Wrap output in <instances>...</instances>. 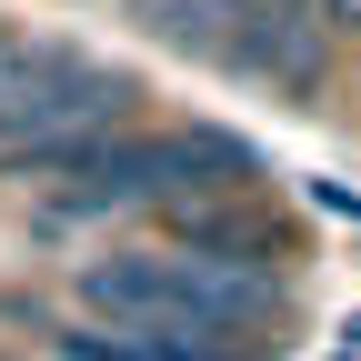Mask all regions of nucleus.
<instances>
[{"label": "nucleus", "instance_id": "f257e3e1", "mask_svg": "<svg viewBox=\"0 0 361 361\" xmlns=\"http://www.w3.org/2000/svg\"><path fill=\"white\" fill-rule=\"evenodd\" d=\"M311 11H322L331 30H361V0H311Z\"/></svg>", "mask_w": 361, "mask_h": 361}]
</instances>
